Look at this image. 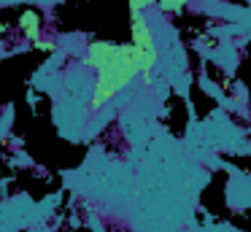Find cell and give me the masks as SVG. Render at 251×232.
<instances>
[{
	"mask_svg": "<svg viewBox=\"0 0 251 232\" xmlns=\"http://www.w3.org/2000/svg\"><path fill=\"white\" fill-rule=\"evenodd\" d=\"M84 65L95 70L92 86V108H103L114 100L135 76H141V59H138L132 43H114V41H89L84 52Z\"/></svg>",
	"mask_w": 251,
	"mask_h": 232,
	"instance_id": "1",
	"label": "cell"
},
{
	"mask_svg": "<svg viewBox=\"0 0 251 232\" xmlns=\"http://www.w3.org/2000/svg\"><path fill=\"white\" fill-rule=\"evenodd\" d=\"M143 3H130V16H132V49H135L138 59H141V73L149 76L157 62V46H154V35L149 30L146 19L141 16Z\"/></svg>",
	"mask_w": 251,
	"mask_h": 232,
	"instance_id": "2",
	"label": "cell"
},
{
	"mask_svg": "<svg viewBox=\"0 0 251 232\" xmlns=\"http://www.w3.org/2000/svg\"><path fill=\"white\" fill-rule=\"evenodd\" d=\"M19 25H22V32L27 35V41H38L41 38V14L35 8H27L22 11V19H19Z\"/></svg>",
	"mask_w": 251,
	"mask_h": 232,
	"instance_id": "3",
	"label": "cell"
},
{
	"mask_svg": "<svg viewBox=\"0 0 251 232\" xmlns=\"http://www.w3.org/2000/svg\"><path fill=\"white\" fill-rule=\"evenodd\" d=\"M159 8H162V11H181L184 5H181V3H162Z\"/></svg>",
	"mask_w": 251,
	"mask_h": 232,
	"instance_id": "4",
	"label": "cell"
}]
</instances>
